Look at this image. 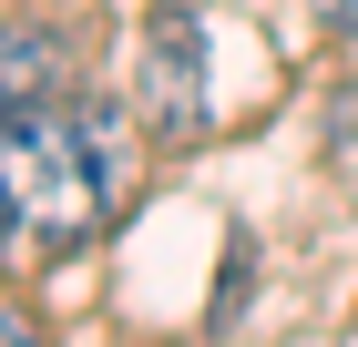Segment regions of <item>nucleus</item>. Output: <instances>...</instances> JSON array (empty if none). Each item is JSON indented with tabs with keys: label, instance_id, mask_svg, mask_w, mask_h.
I'll return each mask as SVG.
<instances>
[{
	"label": "nucleus",
	"instance_id": "f03ea898",
	"mask_svg": "<svg viewBox=\"0 0 358 347\" xmlns=\"http://www.w3.org/2000/svg\"><path fill=\"white\" fill-rule=\"evenodd\" d=\"M143 123L154 133L205 123V31H194V10H154V31H143Z\"/></svg>",
	"mask_w": 358,
	"mask_h": 347
},
{
	"label": "nucleus",
	"instance_id": "423d86ee",
	"mask_svg": "<svg viewBox=\"0 0 358 347\" xmlns=\"http://www.w3.org/2000/svg\"><path fill=\"white\" fill-rule=\"evenodd\" d=\"M307 10H317L328 31H358V0H307Z\"/></svg>",
	"mask_w": 358,
	"mask_h": 347
},
{
	"label": "nucleus",
	"instance_id": "39448f33",
	"mask_svg": "<svg viewBox=\"0 0 358 347\" xmlns=\"http://www.w3.org/2000/svg\"><path fill=\"white\" fill-rule=\"evenodd\" d=\"M21 245H31V235H21V214H10V194H0V266H10Z\"/></svg>",
	"mask_w": 358,
	"mask_h": 347
},
{
	"label": "nucleus",
	"instance_id": "0eeeda50",
	"mask_svg": "<svg viewBox=\"0 0 358 347\" xmlns=\"http://www.w3.org/2000/svg\"><path fill=\"white\" fill-rule=\"evenodd\" d=\"M0 347H41V327H31V317H0Z\"/></svg>",
	"mask_w": 358,
	"mask_h": 347
},
{
	"label": "nucleus",
	"instance_id": "7ed1b4c3",
	"mask_svg": "<svg viewBox=\"0 0 358 347\" xmlns=\"http://www.w3.org/2000/svg\"><path fill=\"white\" fill-rule=\"evenodd\" d=\"M62 31H0V112H31V103H62Z\"/></svg>",
	"mask_w": 358,
	"mask_h": 347
},
{
	"label": "nucleus",
	"instance_id": "20e7f679",
	"mask_svg": "<svg viewBox=\"0 0 358 347\" xmlns=\"http://www.w3.org/2000/svg\"><path fill=\"white\" fill-rule=\"evenodd\" d=\"M328 163H338V174L358 184V82H348V92L328 103Z\"/></svg>",
	"mask_w": 358,
	"mask_h": 347
},
{
	"label": "nucleus",
	"instance_id": "f257e3e1",
	"mask_svg": "<svg viewBox=\"0 0 358 347\" xmlns=\"http://www.w3.org/2000/svg\"><path fill=\"white\" fill-rule=\"evenodd\" d=\"M0 194H10V214H21V235H31V245H83L92 225L113 214L103 133H92L72 103L0 112Z\"/></svg>",
	"mask_w": 358,
	"mask_h": 347
}]
</instances>
